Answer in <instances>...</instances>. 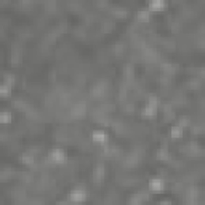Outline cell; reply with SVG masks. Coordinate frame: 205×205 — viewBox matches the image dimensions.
<instances>
[{"label": "cell", "mask_w": 205, "mask_h": 205, "mask_svg": "<svg viewBox=\"0 0 205 205\" xmlns=\"http://www.w3.org/2000/svg\"><path fill=\"white\" fill-rule=\"evenodd\" d=\"M3 122H8V112H3Z\"/></svg>", "instance_id": "5b68a950"}, {"label": "cell", "mask_w": 205, "mask_h": 205, "mask_svg": "<svg viewBox=\"0 0 205 205\" xmlns=\"http://www.w3.org/2000/svg\"><path fill=\"white\" fill-rule=\"evenodd\" d=\"M172 135H173V136H181V128L175 127V128H173V131H172Z\"/></svg>", "instance_id": "3957f363"}, {"label": "cell", "mask_w": 205, "mask_h": 205, "mask_svg": "<svg viewBox=\"0 0 205 205\" xmlns=\"http://www.w3.org/2000/svg\"><path fill=\"white\" fill-rule=\"evenodd\" d=\"M162 3H151V8H160Z\"/></svg>", "instance_id": "277c9868"}, {"label": "cell", "mask_w": 205, "mask_h": 205, "mask_svg": "<svg viewBox=\"0 0 205 205\" xmlns=\"http://www.w3.org/2000/svg\"><path fill=\"white\" fill-rule=\"evenodd\" d=\"M71 197H72V200H82L85 197V194H82V191H74V194Z\"/></svg>", "instance_id": "7a4b0ae2"}, {"label": "cell", "mask_w": 205, "mask_h": 205, "mask_svg": "<svg viewBox=\"0 0 205 205\" xmlns=\"http://www.w3.org/2000/svg\"><path fill=\"white\" fill-rule=\"evenodd\" d=\"M104 138H106V135L102 133V131H95V133H93V139H95L96 143H101V141H104Z\"/></svg>", "instance_id": "6da1fadb"}]
</instances>
